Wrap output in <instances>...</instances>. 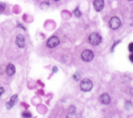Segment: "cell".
<instances>
[{
  "mask_svg": "<svg viewBox=\"0 0 133 118\" xmlns=\"http://www.w3.org/2000/svg\"><path fill=\"white\" fill-rule=\"evenodd\" d=\"M99 101L101 103L107 105L110 103L111 99L110 96L107 93H104L100 96Z\"/></svg>",
  "mask_w": 133,
  "mask_h": 118,
  "instance_id": "cell-8",
  "label": "cell"
},
{
  "mask_svg": "<svg viewBox=\"0 0 133 118\" xmlns=\"http://www.w3.org/2000/svg\"><path fill=\"white\" fill-rule=\"evenodd\" d=\"M22 115L24 118H30L31 117V114L29 112H24Z\"/></svg>",
  "mask_w": 133,
  "mask_h": 118,
  "instance_id": "cell-14",
  "label": "cell"
},
{
  "mask_svg": "<svg viewBox=\"0 0 133 118\" xmlns=\"http://www.w3.org/2000/svg\"><path fill=\"white\" fill-rule=\"evenodd\" d=\"M41 5V6L42 5V8H44V4H43V3H42ZM47 5L49 6V4L48 3H47V2H45V6H46V8H47Z\"/></svg>",
  "mask_w": 133,
  "mask_h": 118,
  "instance_id": "cell-20",
  "label": "cell"
},
{
  "mask_svg": "<svg viewBox=\"0 0 133 118\" xmlns=\"http://www.w3.org/2000/svg\"><path fill=\"white\" fill-rule=\"evenodd\" d=\"M93 6L96 11H101L104 7V1L103 0H95L93 2Z\"/></svg>",
  "mask_w": 133,
  "mask_h": 118,
  "instance_id": "cell-7",
  "label": "cell"
},
{
  "mask_svg": "<svg viewBox=\"0 0 133 118\" xmlns=\"http://www.w3.org/2000/svg\"><path fill=\"white\" fill-rule=\"evenodd\" d=\"M60 44V40L57 36H52L49 38L46 42V46L49 48H55Z\"/></svg>",
  "mask_w": 133,
  "mask_h": 118,
  "instance_id": "cell-5",
  "label": "cell"
},
{
  "mask_svg": "<svg viewBox=\"0 0 133 118\" xmlns=\"http://www.w3.org/2000/svg\"><path fill=\"white\" fill-rule=\"evenodd\" d=\"M81 59L85 62L91 61L94 57V54L90 50H85L83 51L81 54Z\"/></svg>",
  "mask_w": 133,
  "mask_h": 118,
  "instance_id": "cell-3",
  "label": "cell"
},
{
  "mask_svg": "<svg viewBox=\"0 0 133 118\" xmlns=\"http://www.w3.org/2000/svg\"><path fill=\"white\" fill-rule=\"evenodd\" d=\"M58 71V67H57V66H54V67H53V72H54V73L57 72Z\"/></svg>",
  "mask_w": 133,
  "mask_h": 118,
  "instance_id": "cell-18",
  "label": "cell"
},
{
  "mask_svg": "<svg viewBox=\"0 0 133 118\" xmlns=\"http://www.w3.org/2000/svg\"><path fill=\"white\" fill-rule=\"evenodd\" d=\"M4 92V89L3 87H0V96Z\"/></svg>",
  "mask_w": 133,
  "mask_h": 118,
  "instance_id": "cell-17",
  "label": "cell"
},
{
  "mask_svg": "<svg viewBox=\"0 0 133 118\" xmlns=\"http://www.w3.org/2000/svg\"><path fill=\"white\" fill-rule=\"evenodd\" d=\"M5 8V4L3 2H0V11H3Z\"/></svg>",
  "mask_w": 133,
  "mask_h": 118,
  "instance_id": "cell-15",
  "label": "cell"
},
{
  "mask_svg": "<svg viewBox=\"0 0 133 118\" xmlns=\"http://www.w3.org/2000/svg\"><path fill=\"white\" fill-rule=\"evenodd\" d=\"M128 49L130 52H133V42H131L129 44Z\"/></svg>",
  "mask_w": 133,
  "mask_h": 118,
  "instance_id": "cell-16",
  "label": "cell"
},
{
  "mask_svg": "<svg viewBox=\"0 0 133 118\" xmlns=\"http://www.w3.org/2000/svg\"><path fill=\"white\" fill-rule=\"evenodd\" d=\"M76 108L74 106H71L69 109V112L66 115V118H79L76 113Z\"/></svg>",
  "mask_w": 133,
  "mask_h": 118,
  "instance_id": "cell-10",
  "label": "cell"
},
{
  "mask_svg": "<svg viewBox=\"0 0 133 118\" xmlns=\"http://www.w3.org/2000/svg\"><path fill=\"white\" fill-rule=\"evenodd\" d=\"M15 43L19 48H24L26 45L24 37L22 34L18 35L15 39Z\"/></svg>",
  "mask_w": 133,
  "mask_h": 118,
  "instance_id": "cell-6",
  "label": "cell"
},
{
  "mask_svg": "<svg viewBox=\"0 0 133 118\" xmlns=\"http://www.w3.org/2000/svg\"><path fill=\"white\" fill-rule=\"evenodd\" d=\"M93 87V83L89 79H85L82 80L80 84V88L81 91L84 92L90 91Z\"/></svg>",
  "mask_w": 133,
  "mask_h": 118,
  "instance_id": "cell-1",
  "label": "cell"
},
{
  "mask_svg": "<svg viewBox=\"0 0 133 118\" xmlns=\"http://www.w3.org/2000/svg\"><path fill=\"white\" fill-rule=\"evenodd\" d=\"M16 69L15 66L12 64H9L8 65L6 68V73L9 76H12L15 74Z\"/></svg>",
  "mask_w": 133,
  "mask_h": 118,
  "instance_id": "cell-11",
  "label": "cell"
},
{
  "mask_svg": "<svg viewBox=\"0 0 133 118\" xmlns=\"http://www.w3.org/2000/svg\"><path fill=\"white\" fill-rule=\"evenodd\" d=\"M88 40L91 44L93 45H98L101 43L102 37L99 33L93 32L89 36Z\"/></svg>",
  "mask_w": 133,
  "mask_h": 118,
  "instance_id": "cell-2",
  "label": "cell"
},
{
  "mask_svg": "<svg viewBox=\"0 0 133 118\" xmlns=\"http://www.w3.org/2000/svg\"><path fill=\"white\" fill-rule=\"evenodd\" d=\"M74 13L75 14V16H77V17H80V16H81V12L80 11L78 7H77V8H76L75 9V10L74 11Z\"/></svg>",
  "mask_w": 133,
  "mask_h": 118,
  "instance_id": "cell-13",
  "label": "cell"
},
{
  "mask_svg": "<svg viewBox=\"0 0 133 118\" xmlns=\"http://www.w3.org/2000/svg\"><path fill=\"white\" fill-rule=\"evenodd\" d=\"M129 59H130V61L133 63V54H131L130 56H129Z\"/></svg>",
  "mask_w": 133,
  "mask_h": 118,
  "instance_id": "cell-19",
  "label": "cell"
},
{
  "mask_svg": "<svg viewBox=\"0 0 133 118\" xmlns=\"http://www.w3.org/2000/svg\"><path fill=\"white\" fill-rule=\"evenodd\" d=\"M109 25L111 29L117 30L121 26V21L117 16H113L109 20Z\"/></svg>",
  "mask_w": 133,
  "mask_h": 118,
  "instance_id": "cell-4",
  "label": "cell"
},
{
  "mask_svg": "<svg viewBox=\"0 0 133 118\" xmlns=\"http://www.w3.org/2000/svg\"><path fill=\"white\" fill-rule=\"evenodd\" d=\"M18 99V95L14 94V95H12L11 96L10 101H8V102H6V108L9 110L11 109L14 106V105L16 103V102H17Z\"/></svg>",
  "mask_w": 133,
  "mask_h": 118,
  "instance_id": "cell-9",
  "label": "cell"
},
{
  "mask_svg": "<svg viewBox=\"0 0 133 118\" xmlns=\"http://www.w3.org/2000/svg\"><path fill=\"white\" fill-rule=\"evenodd\" d=\"M72 78H73V79H74L75 81H79V80H80V79L81 78L80 74L78 72H76V73L73 75Z\"/></svg>",
  "mask_w": 133,
  "mask_h": 118,
  "instance_id": "cell-12",
  "label": "cell"
}]
</instances>
